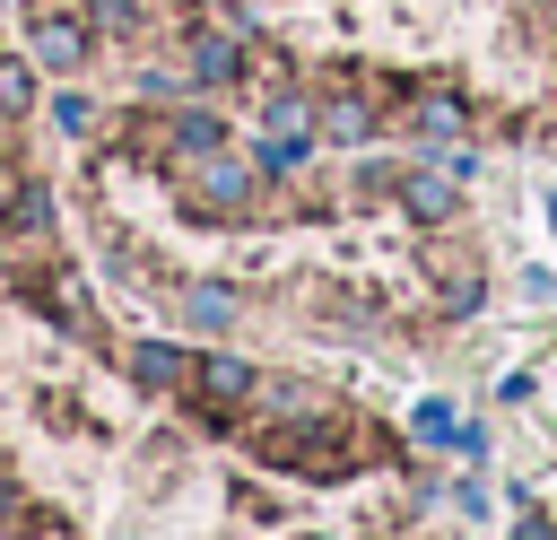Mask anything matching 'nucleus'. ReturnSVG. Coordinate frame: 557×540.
Instances as JSON below:
<instances>
[{
    "label": "nucleus",
    "mask_w": 557,
    "mask_h": 540,
    "mask_svg": "<svg viewBox=\"0 0 557 540\" xmlns=\"http://www.w3.org/2000/svg\"><path fill=\"white\" fill-rule=\"evenodd\" d=\"M131 139H139V148H165V157H209V148H226V122L200 113V105H183V113H165V122H139Z\"/></svg>",
    "instance_id": "nucleus-6"
},
{
    "label": "nucleus",
    "mask_w": 557,
    "mask_h": 540,
    "mask_svg": "<svg viewBox=\"0 0 557 540\" xmlns=\"http://www.w3.org/2000/svg\"><path fill=\"white\" fill-rule=\"evenodd\" d=\"M409 427H418L426 444H461V435H470V427L453 418V401H418V418H409Z\"/></svg>",
    "instance_id": "nucleus-16"
},
{
    "label": "nucleus",
    "mask_w": 557,
    "mask_h": 540,
    "mask_svg": "<svg viewBox=\"0 0 557 540\" xmlns=\"http://www.w3.org/2000/svg\"><path fill=\"white\" fill-rule=\"evenodd\" d=\"M409 131H418L426 148H453V139L470 131V105L444 96V87H418V96H409Z\"/></svg>",
    "instance_id": "nucleus-10"
},
{
    "label": "nucleus",
    "mask_w": 557,
    "mask_h": 540,
    "mask_svg": "<svg viewBox=\"0 0 557 540\" xmlns=\"http://www.w3.org/2000/svg\"><path fill=\"white\" fill-rule=\"evenodd\" d=\"M183 70H191V87H235V78L252 70V61H244V26H226V17H218V26H200Z\"/></svg>",
    "instance_id": "nucleus-7"
},
{
    "label": "nucleus",
    "mask_w": 557,
    "mask_h": 540,
    "mask_svg": "<svg viewBox=\"0 0 557 540\" xmlns=\"http://www.w3.org/2000/svg\"><path fill=\"white\" fill-rule=\"evenodd\" d=\"M44 253H52V192H44V183H17V192L0 200V261L26 270V261H44Z\"/></svg>",
    "instance_id": "nucleus-3"
},
{
    "label": "nucleus",
    "mask_w": 557,
    "mask_h": 540,
    "mask_svg": "<svg viewBox=\"0 0 557 540\" xmlns=\"http://www.w3.org/2000/svg\"><path fill=\"white\" fill-rule=\"evenodd\" d=\"M0 523H17V479L0 470Z\"/></svg>",
    "instance_id": "nucleus-23"
},
{
    "label": "nucleus",
    "mask_w": 557,
    "mask_h": 540,
    "mask_svg": "<svg viewBox=\"0 0 557 540\" xmlns=\"http://www.w3.org/2000/svg\"><path fill=\"white\" fill-rule=\"evenodd\" d=\"M479 296H487V279H479L470 261H444V270H435V305H444V314H479Z\"/></svg>",
    "instance_id": "nucleus-14"
},
{
    "label": "nucleus",
    "mask_w": 557,
    "mask_h": 540,
    "mask_svg": "<svg viewBox=\"0 0 557 540\" xmlns=\"http://www.w3.org/2000/svg\"><path fill=\"white\" fill-rule=\"evenodd\" d=\"M26 105H35V52H26V61H17V52H0V122H9V113H26Z\"/></svg>",
    "instance_id": "nucleus-15"
},
{
    "label": "nucleus",
    "mask_w": 557,
    "mask_h": 540,
    "mask_svg": "<svg viewBox=\"0 0 557 540\" xmlns=\"http://www.w3.org/2000/svg\"><path fill=\"white\" fill-rule=\"evenodd\" d=\"M87 44H96V26H87V17H70V9H44L26 52H35V70H78V61H87Z\"/></svg>",
    "instance_id": "nucleus-8"
},
{
    "label": "nucleus",
    "mask_w": 557,
    "mask_h": 540,
    "mask_svg": "<svg viewBox=\"0 0 557 540\" xmlns=\"http://www.w3.org/2000/svg\"><path fill=\"white\" fill-rule=\"evenodd\" d=\"M313 131H322L331 148H366V139H374V96H366V87L322 96V105H313Z\"/></svg>",
    "instance_id": "nucleus-9"
},
{
    "label": "nucleus",
    "mask_w": 557,
    "mask_h": 540,
    "mask_svg": "<svg viewBox=\"0 0 557 540\" xmlns=\"http://www.w3.org/2000/svg\"><path fill=\"white\" fill-rule=\"evenodd\" d=\"M252 453L270 462V470H296V479H348L357 470V453H366V435H357V418L348 409H305V418H261L252 427Z\"/></svg>",
    "instance_id": "nucleus-1"
},
{
    "label": "nucleus",
    "mask_w": 557,
    "mask_h": 540,
    "mask_svg": "<svg viewBox=\"0 0 557 540\" xmlns=\"http://www.w3.org/2000/svg\"><path fill=\"white\" fill-rule=\"evenodd\" d=\"M17 540H61V514H26L17 505Z\"/></svg>",
    "instance_id": "nucleus-21"
},
{
    "label": "nucleus",
    "mask_w": 557,
    "mask_h": 540,
    "mask_svg": "<svg viewBox=\"0 0 557 540\" xmlns=\"http://www.w3.org/2000/svg\"><path fill=\"white\" fill-rule=\"evenodd\" d=\"M87 26H104V35H139L148 9H139V0H87Z\"/></svg>",
    "instance_id": "nucleus-17"
},
{
    "label": "nucleus",
    "mask_w": 557,
    "mask_h": 540,
    "mask_svg": "<svg viewBox=\"0 0 557 540\" xmlns=\"http://www.w3.org/2000/svg\"><path fill=\"white\" fill-rule=\"evenodd\" d=\"M548 226H557V192H548Z\"/></svg>",
    "instance_id": "nucleus-24"
},
{
    "label": "nucleus",
    "mask_w": 557,
    "mask_h": 540,
    "mask_svg": "<svg viewBox=\"0 0 557 540\" xmlns=\"http://www.w3.org/2000/svg\"><path fill=\"white\" fill-rule=\"evenodd\" d=\"M174 314H183V322H191V331H226V322H235V314H244V296H235V287H226V279H191V287H183V296H174Z\"/></svg>",
    "instance_id": "nucleus-11"
},
{
    "label": "nucleus",
    "mask_w": 557,
    "mask_h": 540,
    "mask_svg": "<svg viewBox=\"0 0 557 540\" xmlns=\"http://www.w3.org/2000/svg\"><path fill=\"white\" fill-rule=\"evenodd\" d=\"M400 209H409L418 226H444V218L461 209V192H453V174H409V183H400Z\"/></svg>",
    "instance_id": "nucleus-13"
},
{
    "label": "nucleus",
    "mask_w": 557,
    "mask_h": 540,
    "mask_svg": "<svg viewBox=\"0 0 557 540\" xmlns=\"http://www.w3.org/2000/svg\"><path fill=\"white\" fill-rule=\"evenodd\" d=\"M252 392H261V375H252L235 348H209V357H191V409H200V418H218V427H226V418H235Z\"/></svg>",
    "instance_id": "nucleus-5"
},
{
    "label": "nucleus",
    "mask_w": 557,
    "mask_h": 540,
    "mask_svg": "<svg viewBox=\"0 0 557 540\" xmlns=\"http://www.w3.org/2000/svg\"><path fill=\"white\" fill-rule=\"evenodd\" d=\"M52 122H61L70 139H87V122H96V105H87V96H61V105H52Z\"/></svg>",
    "instance_id": "nucleus-20"
},
{
    "label": "nucleus",
    "mask_w": 557,
    "mask_h": 540,
    "mask_svg": "<svg viewBox=\"0 0 557 540\" xmlns=\"http://www.w3.org/2000/svg\"><path fill=\"white\" fill-rule=\"evenodd\" d=\"M26 305H35V314H52L70 340H96V296H87V279H78L70 261H44V270H26Z\"/></svg>",
    "instance_id": "nucleus-4"
},
{
    "label": "nucleus",
    "mask_w": 557,
    "mask_h": 540,
    "mask_svg": "<svg viewBox=\"0 0 557 540\" xmlns=\"http://www.w3.org/2000/svg\"><path fill=\"white\" fill-rule=\"evenodd\" d=\"M191 174H183V209L191 218H252V165L244 157H226V148H209V157H183Z\"/></svg>",
    "instance_id": "nucleus-2"
},
{
    "label": "nucleus",
    "mask_w": 557,
    "mask_h": 540,
    "mask_svg": "<svg viewBox=\"0 0 557 540\" xmlns=\"http://www.w3.org/2000/svg\"><path fill=\"white\" fill-rule=\"evenodd\" d=\"M131 383L174 392V383H191V357H183L174 340H131Z\"/></svg>",
    "instance_id": "nucleus-12"
},
{
    "label": "nucleus",
    "mask_w": 557,
    "mask_h": 540,
    "mask_svg": "<svg viewBox=\"0 0 557 540\" xmlns=\"http://www.w3.org/2000/svg\"><path fill=\"white\" fill-rule=\"evenodd\" d=\"M513 540H557V523H548V514H540V505H531V514H522V523H513Z\"/></svg>",
    "instance_id": "nucleus-22"
},
{
    "label": "nucleus",
    "mask_w": 557,
    "mask_h": 540,
    "mask_svg": "<svg viewBox=\"0 0 557 540\" xmlns=\"http://www.w3.org/2000/svg\"><path fill=\"white\" fill-rule=\"evenodd\" d=\"M392 183H400V174H392V165H383V157H366V165H357V174H348V192H357V200H374V192H392Z\"/></svg>",
    "instance_id": "nucleus-19"
},
{
    "label": "nucleus",
    "mask_w": 557,
    "mask_h": 540,
    "mask_svg": "<svg viewBox=\"0 0 557 540\" xmlns=\"http://www.w3.org/2000/svg\"><path fill=\"white\" fill-rule=\"evenodd\" d=\"M305 122H313V105H305L296 87H287V96H270V131H305Z\"/></svg>",
    "instance_id": "nucleus-18"
}]
</instances>
